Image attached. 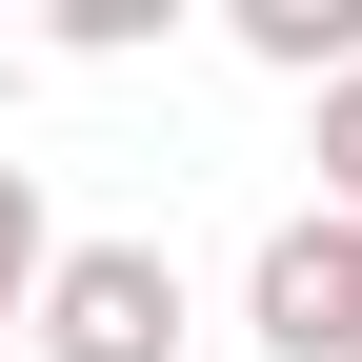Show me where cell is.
<instances>
[{
	"label": "cell",
	"mask_w": 362,
	"mask_h": 362,
	"mask_svg": "<svg viewBox=\"0 0 362 362\" xmlns=\"http://www.w3.org/2000/svg\"><path fill=\"white\" fill-rule=\"evenodd\" d=\"M21 342H40V362H181V342H202V302H181L161 242H61Z\"/></svg>",
	"instance_id": "1"
},
{
	"label": "cell",
	"mask_w": 362,
	"mask_h": 362,
	"mask_svg": "<svg viewBox=\"0 0 362 362\" xmlns=\"http://www.w3.org/2000/svg\"><path fill=\"white\" fill-rule=\"evenodd\" d=\"M242 342H282V362H362V221L302 202L282 242L242 262Z\"/></svg>",
	"instance_id": "2"
},
{
	"label": "cell",
	"mask_w": 362,
	"mask_h": 362,
	"mask_svg": "<svg viewBox=\"0 0 362 362\" xmlns=\"http://www.w3.org/2000/svg\"><path fill=\"white\" fill-rule=\"evenodd\" d=\"M262 81H362V0H221Z\"/></svg>",
	"instance_id": "3"
},
{
	"label": "cell",
	"mask_w": 362,
	"mask_h": 362,
	"mask_svg": "<svg viewBox=\"0 0 362 362\" xmlns=\"http://www.w3.org/2000/svg\"><path fill=\"white\" fill-rule=\"evenodd\" d=\"M40 262H61V221H40V181H21V161H0V342H21V322H40Z\"/></svg>",
	"instance_id": "4"
},
{
	"label": "cell",
	"mask_w": 362,
	"mask_h": 362,
	"mask_svg": "<svg viewBox=\"0 0 362 362\" xmlns=\"http://www.w3.org/2000/svg\"><path fill=\"white\" fill-rule=\"evenodd\" d=\"M322 221H362V81H322Z\"/></svg>",
	"instance_id": "5"
}]
</instances>
